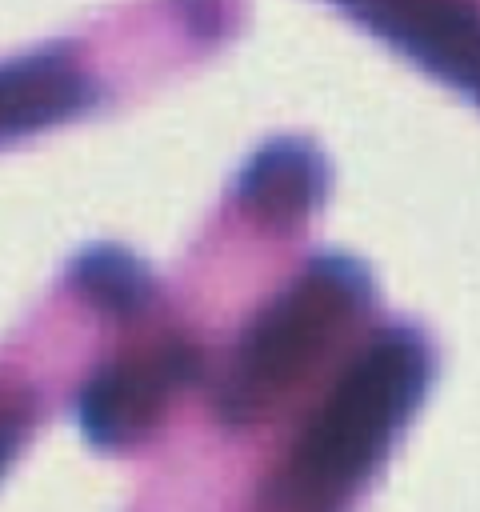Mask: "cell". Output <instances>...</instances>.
Here are the masks:
<instances>
[{
    "instance_id": "obj_6",
    "label": "cell",
    "mask_w": 480,
    "mask_h": 512,
    "mask_svg": "<svg viewBox=\"0 0 480 512\" xmlns=\"http://www.w3.org/2000/svg\"><path fill=\"white\" fill-rule=\"evenodd\" d=\"M92 100V80L64 48H32L0 60V144L60 124Z\"/></svg>"
},
{
    "instance_id": "obj_4",
    "label": "cell",
    "mask_w": 480,
    "mask_h": 512,
    "mask_svg": "<svg viewBox=\"0 0 480 512\" xmlns=\"http://www.w3.org/2000/svg\"><path fill=\"white\" fill-rule=\"evenodd\" d=\"M200 352L188 340H164L156 348L120 356L96 368L76 392V424L96 448H124L140 440L156 420L164 400L196 380Z\"/></svg>"
},
{
    "instance_id": "obj_8",
    "label": "cell",
    "mask_w": 480,
    "mask_h": 512,
    "mask_svg": "<svg viewBox=\"0 0 480 512\" xmlns=\"http://www.w3.org/2000/svg\"><path fill=\"white\" fill-rule=\"evenodd\" d=\"M24 424H28V404H20V400H12L8 392H0V468H4V460L12 456V448L20 444Z\"/></svg>"
},
{
    "instance_id": "obj_7",
    "label": "cell",
    "mask_w": 480,
    "mask_h": 512,
    "mask_svg": "<svg viewBox=\"0 0 480 512\" xmlns=\"http://www.w3.org/2000/svg\"><path fill=\"white\" fill-rule=\"evenodd\" d=\"M68 284L104 316H140L152 300V276L148 268L116 248V244H88L84 252H76V260L68 264Z\"/></svg>"
},
{
    "instance_id": "obj_3",
    "label": "cell",
    "mask_w": 480,
    "mask_h": 512,
    "mask_svg": "<svg viewBox=\"0 0 480 512\" xmlns=\"http://www.w3.org/2000/svg\"><path fill=\"white\" fill-rule=\"evenodd\" d=\"M364 32L480 108V8L468 0H332Z\"/></svg>"
},
{
    "instance_id": "obj_2",
    "label": "cell",
    "mask_w": 480,
    "mask_h": 512,
    "mask_svg": "<svg viewBox=\"0 0 480 512\" xmlns=\"http://www.w3.org/2000/svg\"><path fill=\"white\" fill-rule=\"evenodd\" d=\"M372 304V272L344 256L324 252L304 264V272L272 296L240 332L224 384L216 392V412L228 424H252L268 416L336 344V336L360 320Z\"/></svg>"
},
{
    "instance_id": "obj_1",
    "label": "cell",
    "mask_w": 480,
    "mask_h": 512,
    "mask_svg": "<svg viewBox=\"0 0 480 512\" xmlns=\"http://www.w3.org/2000/svg\"><path fill=\"white\" fill-rule=\"evenodd\" d=\"M428 384L432 348L424 332L412 324L380 328L304 424L276 476V500L292 512H340L376 476Z\"/></svg>"
},
{
    "instance_id": "obj_5",
    "label": "cell",
    "mask_w": 480,
    "mask_h": 512,
    "mask_svg": "<svg viewBox=\"0 0 480 512\" xmlns=\"http://www.w3.org/2000/svg\"><path fill=\"white\" fill-rule=\"evenodd\" d=\"M328 192V164L316 144L280 136L260 144L232 180L236 204L272 232L300 228Z\"/></svg>"
}]
</instances>
